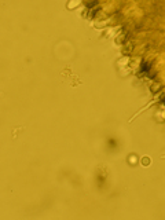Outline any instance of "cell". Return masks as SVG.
<instances>
[{
	"mask_svg": "<svg viewBox=\"0 0 165 220\" xmlns=\"http://www.w3.org/2000/svg\"><path fill=\"white\" fill-rule=\"evenodd\" d=\"M154 102H156V99H153V100H151V102H149V103H147V105H146V106H144L143 109H140V110H139V112H138V113L135 114V116H132V118H131V120H129V121H131V122H132V120H135V118H136L138 116H139V114H140V113H142V112H143L144 109H147V107H150L151 105H153V103H154Z\"/></svg>",
	"mask_w": 165,
	"mask_h": 220,
	"instance_id": "cell-1",
	"label": "cell"
},
{
	"mask_svg": "<svg viewBox=\"0 0 165 220\" xmlns=\"http://www.w3.org/2000/svg\"><path fill=\"white\" fill-rule=\"evenodd\" d=\"M146 164V166H147V165H149V164H150V160H149V158H142V164Z\"/></svg>",
	"mask_w": 165,
	"mask_h": 220,
	"instance_id": "cell-2",
	"label": "cell"
}]
</instances>
